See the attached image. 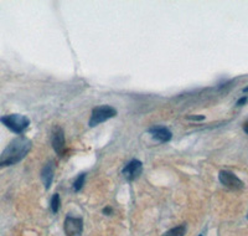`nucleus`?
Masks as SVG:
<instances>
[{
    "mask_svg": "<svg viewBox=\"0 0 248 236\" xmlns=\"http://www.w3.org/2000/svg\"><path fill=\"white\" fill-rule=\"evenodd\" d=\"M31 141L24 135L14 138L0 154V168L19 163L28 155L31 149Z\"/></svg>",
    "mask_w": 248,
    "mask_h": 236,
    "instance_id": "f257e3e1",
    "label": "nucleus"
},
{
    "mask_svg": "<svg viewBox=\"0 0 248 236\" xmlns=\"http://www.w3.org/2000/svg\"><path fill=\"white\" fill-rule=\"evenodd\" d=\"M0 122L4 126L16 135H21L30 124V119L26 116L19 115V113H12V115H5L0 117Z\"/></svg>",
    "mask_w": 248,
    "mask_h": 236,
    "instance_id": "f03ea898",
    "label": "nucleus"
},
{
    "mask_svg": "<svg viewBox=\"0 0 248 236\" xmlns=\"http://www.w3.org/2000/svg\"><path fill=\"white\" fill-rule=\"evenodd\" d=\"M116 116L117 110L113 108L112 106H107V104L98 106L92 111V115H91L88 124H90V127H96L99 123H103V122L108 121V119L116 117Z\"/></svg>",
    "mask_w": 248,
    "mask_h": 236,
    "instance_id": "7ed1b4c3",
    "label": "nucleus"
},
{
    "mask_svg": "<svg viewBox=\"0 0 248 236\" xmlns=\"http://www.w3.org/2000/svg\"><path fill=\"white\" fill-rule=\"evenodd\" d=\"M218 179H220L222 185H225L226 188L232 189V190H241V189L245 188V183L242 180L230 170H221L218 173Z\"/></svg>",
    "mask_w": 248,
    "mask_h": 236,
    "instance_id": "20e7f679",
    "label": "nucleus"
},
{
    "mask_svg": "<svg viewBox=\"0 0 248 236\" xmlns=\"http://www.w3.org/2000/svg\"><path fill=\"white\" fill-rule=\"evenodd\" d=\"M141 171H143V163L138 159H133L130 160L127 166L124 167L123 170H122V174H123V177L127 180L133 182L137 178H139V175L141 174Z\"/></svg>",
    "mask_w": 248,
    "mask_h": 236,
    "instance_id": "39448f33",
    "label": "nucleus"
},
{
    "mask_svg": "<svg viewBox=\"0 0 248 236\" xmlns=\"http://www.w3.org/2000/svg\"><path fill=\"white\" fill-rule=\"evenodd\" d=\"M83 230V221L79 218L67 217L65 220V233L67 236H79Z\"/></svg>",
    "mask_w": 248,
    "mask_h": 236,
    "instance_id": "423d86ee",
    "label": "nucleus"
},
{
    "mask_svg": "<svg viewBox=\"0 0 248 236\" xmlns=\"http://www.w3.org/2000/svg\"><path fill=\"white\" fill-rule=\"evenodd\" d=\"M52 147H54L55 152L59 155L63 154L65 152V133H63V130L60 128V127H56L54 130V133H52Z\"/></svg>",
    "mask_w": 248,
    "mask_h": 236,
    "instance_id": "0eeeda50",
    "label": "nucleus"
},
{
    "mask_svg": "<svg viewBox=\"0 0 248 236\" xmlns=\"http://www.w3.org/2000/svg\"><path fill=\"white\" fill-rule=\"evenodd\" d=\"M148 133H150L154 139L161 142V143L169 142L170 139L172 138V133L168 130L167 127H163V126L152 127V128H149V130H148Z\"/></svg>",
    "mask_w": 248,
    "mask_h": 236,
    "instance_id": "6e6552de",
    "label": "nucleus"
},
{
    "mask_svg": "<svg viewBox=\"0 0 248 236\" xmlns=\"http://www.w3.org/2000/svg\"><path fill=\"white\" fill-rule=\"evenodd\" d=\"M54 174H55V166L54 162H48L41 169V180H43L44 185L46 189H48L52 184V180H54Z\"/></svg>",
    "mask_w": 248,
    "mask_h": 236,
    "instance_id": "1a4fd4ad",
    "label": "nucleus"
},
{
    "mask_svg": "<svg viewBox=\"0 0 248 236\" xmlns=\"http://www.w3.org/2000/svg\"><path fill=\"white\" fill-rule=\"evenodd\" d=\"M186 233V225L185 224H181L176 228H172L170 230H168L167 233L164 234L163 236H184Z\"/></svg>",
    "mask_w": 248,
    "mask_h": 236,
    "instance_id": "9d476101",
    "label": "nucleus"
},
{
    "mask_svg": "<svg viewBox=\"0 0 248 236\" xmlns=\"http://www.w3.org/2000/svg\"><path fill=\"white\" fill-rule=\"evenodd\" d=\"M85 180H86V174H85V173H81V174H79L78 177L76 178V180H75L74 190L75 191L81 190L82 186H83V184H85Z\"/></svg>",
    "mask_w": 248,
    "mask_h": 236,
    "instance_id": "9b49d317",
    "label": "nucleus"
},
{
    "mask_svg": "<svg viewBox=\"0 0 248 236\" xmlns=\"http://www.w3.org/2000/svg\"><path fill=\"white\" fill-rule=\"evenodd\" d=\"M60 205H61V199H60L59 194H54L52 199H51V210L52 213L56 214L60 210Z\"/></svg>",
    "mask_w": 248,
    "mask_h": 236,
    "instance_id": "f8f14e48",
    "label": "nucleus"
},
{
    "mask_svg": "<svg viewBox=\"0 0 248 236\" xmlns=\"http://www.w3.org/2000/svg\"><path fill=\"white\" fill-rule=\"evenodd\" d=\"M248 102V97L247 96H245V97H242V99H240L238 100V101L236 102V106H243V104H246Z\"/></svg>",
    "mask_w": 248,
    "mask_h": 236,
    "instance_id": "ddd939ff",
    "label": "nucleus"
},
{
    "mask_svg": "<svg viewBox=\"0 0 248 236\" xmlns=\"http://www.w3.org/2000/svg\"><path fill=\"white\" fill-rule=\"evenodd\" d=\"M189 119H195V121H202V119H205V116L202 115H198V116H189Z\"/></svg>",
    "mask_w": 248,
    "mask_h": 236,
    "instance_id": "4468645a",
    "label": "nucleus"
},
{
    "mask_svg": "<svg viewBox=\"0 0 248 236\" xmlns=\"http://www.w3.org/2000/svg\"><path fill=\"white\" fill-rule=\"evenodd\" d=\"M103 214H106V215H112L113 209L112 208H105L103 209Z\"/></svg>",
    "mask_w": 248,
    "mask_h": 236,
    "instance_id": "2eb2a0df",
    "label": "nucleus"
},
{
    "mask_svg": "<svg viewBox=\"0 0 248 236\" xmlns=\"http://www.w3.org/2000/svg\"><path fill=\"white\" fill-rule=\"evenodd\" d=\"M243 131H245V133L248 135V121H246L245 123H243Z\"/></svg>",
    "mask_w": 248,
    "mask_h": 236,
    "instance_id": "dca6fc26",
    "label": "nucleus"
},
{
    "mask_svg": "<svg viewBox=\"0 0 248 236\" xmlns=\"http://www.w3.org/2000/svg\"><path fill=\"white\" fill-rule=\"evenodd\" d=\"M243 92H245V93H247V92H248V86H247V87L243 88Z\"/></svg>",
    "mask_w": 248,
    "mask_h": 236,
    "instance_id": "f3484780",
    "label": "nucleus"
},
{
    "mask_svg": "<svg viewBox=\"0 0 248 236\" xmlns=\"http://www.w3.org/2000/svg\"><path fill=\"white\" fill-rule=\"evenodd\" d=\"M247 219H248V214H247Z\"/></svg>",
    "mask_w": 248,
    "mask_h": 236,
    "instance_id": "a211bd4d",
    "label": "nucleus"
},
{
    "mask_svg": "<svg viewBox=\"0 0 248 236\" xmlns=\"http://www.w3.org/2000/svg\"><path fill=\"white\" fill-rule=\"evenodd\" d=\"M199 236H203V235H199Z\"/></svg>",
    "mask_w": 248,
    "mask_h": 236,
    "instance_id": "6ab92c4d",
    "label": "nucleus"
}]
</instances>
